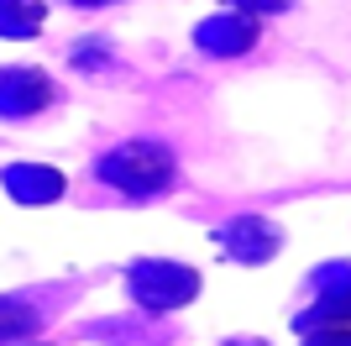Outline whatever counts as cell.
Instances as JSON below:
<instances>
[{"mask_svg":"<svg viewBox=\"0 0 351 346\" xmlns=\"http://www.w3.org/2000/svg\"><path fill=\"white\" fill-rule=\"evenodd\" d=\"M95 173H100L110 189H121V194H158V189H168L178 178V163H173V152L158 147V142H121L100 158Z\"/></svg>","mask_w":351,"mask_h":346,"instance_id":"obj_1","label":"cell"},{"mask_svg":"<svg viewBox=\"0 0 351 346\" xmlns=\"http://www.w3.org/2000/svg\"><path fill=\"white\" fill-rule=\"evenodd\" d=\"M53 100V84L47 73H32V69H16V73H0V111L5 115H32Z\"/></svg>","mask_w":351,"mask_h":346,"instance_id":"obj_2","label":"cell"},{"mask_svg":"<svg viewBox=\"0 0 351 346\" xmlns=\"http://www.w3.org/2000/svg\"><path fill=\"white\" fill-rule=\"evenodd\" d=\"M252 43H257V21H247V16H215V21L199 27L205 53H247Z\"/></svg>","mask_w":351,"mask_h":346,"instance_id":"obj_3","label":"cell"},{"mask_svg":"<svg viewBox=\"0 0 351 346\" xmlns=\"http://www.w3.org/2000/svg\"><path fill=\"white\" fill-rule=\"evenodd\" d=\"M37 21H43V5H37V0H0V32L32 37Z\"/></svg>","mask_w":351,"mask_h":346,"instance_id":"obj_4","label":"cell"},{"mask_svg":"<svg viewBox=\"0 0 351 346\" xmlns=\"http://www.w3.org/2000/svg\"><path fill=\"white\" fill-rule=\"evenodd\" d=\"M236 5H247V11H278L283 0H236Z\"/></svg>","mask_w":351,"mask_h":346,"instance_id":"obj_5","label":"cell"},{"mask_svg":"<svg viewBox=\"0 0 351 346\" xmlns=\"http://www.w3.org/2000/svg\"><path fill=\"white\" fill-rule=\"evenodd\" d=\"M236 346H257V341H236Z\"/></svg>","mask_w":351,"mask_h":346,"instance_id":"obj_6","label":"cell"}]
</instances>
